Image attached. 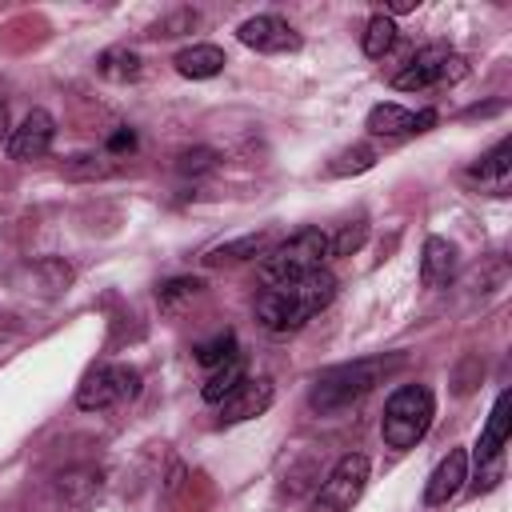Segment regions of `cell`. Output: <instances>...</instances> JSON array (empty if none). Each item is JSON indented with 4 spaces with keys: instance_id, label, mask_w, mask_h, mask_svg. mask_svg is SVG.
<instances>
[{
    "instance_id": "1",
    "label": "cell",
    "mask_w": 512,
    "mask_h": 512,
    "mask_svg": "<svg viewBox=\"0 0 512 512\" xmlns=\"http://www.w3.org/2000/svg\"><path fill=\"white\" fill-rule=\"evenodd\" d=\"M336 296V276L328 268L320 272H308L300 280H288V284H272L256 296V320L268 328V332H296L304 328L316 312H324Z\"/></svg>"
},
{
    "instance_id": "2",
    "label": "cell",
    "mask_w": 512,
    "mask_h": 512,
    "mask_svg": "<svg viewBox=\"0 0 512 512\" xmlns=\"http://www.w3.org/2000/svg\"><path fill=\"white\" fill-rule=\"evenodd\" d=\"M392 368H400V356H364V360L324 368L308 388V408L320 416H336V412L360 404Z\"/></svg>"
},
{
    "instance_id": "3",
    "label": "cell",
    "mask_w": 512,
    "mask_h": 512,
    "mask_svg": "<svg viewBox=\"0 0 512 512\" xmlns=\"http://www.w3.org/2000/svg\"><path fill=\"white\" fill-rule=\"evenodd\" d=\"M436 416V396L428 384H400L388 400H384V416H380V440L396 452L416 448Z\"/></svg>"
},
{
    "instance_id": "4",
    "label": "cell",
    "mask_w": 512,
    "mask_h": 512,
    "mask_svg": "<svg viewBox=\"0 0 512 512\" xmlns=\"http://www.w3.org/2000/svg\"><path fill=\"white\" fill-rule=\"evenodd\" d=\"M328 256H332V252H328V232H320V228H300V232H292L288 240L272 244V248L260 256V280H264V288L300 280V276H308V272H320Z\"/></svg>"
},
{
    "instance_id": "5",
    "label": "cell",
    "mask_w": 512,
    "mask_h": 512,
    "mask_svg": "<svg viewBox=\"0 0 512 512\" xmlns=\"http://www.w3.org/2000/svg\"><path fill=\"white\" fill-rule=\"evenodd\" d=\"M140 392V372L132 364H96L80 388H76V408L80 412H108Z\"/></svg>"
},
{
    "instance_id": "6",
    "label": "cell",
    "mask_w": 512,
    "mask_h": 512,
    "mask_svg": "<svg viewBox=\"0 0 512 512\" xmlns=\"http://www.w3.org/2000/svg\"><path fill=\"white\" fill-rule=\"evenodd\" d=\"M468 72L464 56H456L448 44H428L420 48L416 56L404 60V68L392 76V88L396 92H424L432 84H444V80H460Z\"/></svg>"
},
{
    "instance_id": "7",
    "label": "cell",
    "mask_w": 512,
    "mask_h": 512,
    "mask_svg": "<svg viewBox=\"0 0 512 512\" xmlns=\"http://www.w3.org/2000/svg\"><path fill=\"white\" fill-rule=\"evenodd\" d=\"M364 488H368V456L364 452H344L332 464V472L320 480L312 508L316 512H348L364 496Z\"/></svg>"
},
{
    "instance_id": "8",
    "label": "cell",
    "mask_w": 512,
    "mask_h": 512,
    "mask_svg": "<svg viewBox=\"0 0 512 512\" xmlns=\"http://www.w3.org/2000/svg\"><path fill=\"white\" fill-rule=\"evenodd\" d=\"M236 36H240L244 48L264 52V56H284V52H296V48H300V32H296L284 16H272V12L248 16V20L236 28Z\"/></svg>"
},
{
    "instance_id": "9",
    "label": "cell",
    "mask_w": 512,
    "mask_h": 512,
    "mask_svg": "<svg viewBox=\"0 0 512 512\" xmlns=\"http://www.w3.org/2000/svg\"><path fill=\"white\" fill-rule=\"evenodd\" d=\"M272 380L268 376H244L216 408H220V424H240V420H252V416H264L272 408Z\"/></svg>"
},
{
    "instance_id": "10",
    "label": "cell",
    "mask_w": 512,
    "mask_h": 512,
    "mask_svg": "<svg viewBox=\"0 0 512 512\" xmlns=\"http://www.w3.org/2000/svg\"><path fill=\"white\" fill-rule=\"evenodd\" d=\"M56 140V120L48 108H32L8 136V156L12 160H40Z\"/></svg>"
},
{
    "instance_id": "11",
    "label": "cell",
    "mask_w": 512,
    "mask_h": 512,
    "mask_svg": "<svg viewBox=\"0 0 512 512\" xmlns=\"http://www.w3.org/2000/svg\"><path fill=\"white\" fill-rule=\"evenodd\" d=\"M508 428H512V392L504 388V392L496 396L492 412H488V424H484L480 440H476V468L500 460V452H504V444H508Z\"/></svg>"
},
{
    "instance_id": "12",
    "label": "cell",
    "mask_w": 512,
    "mask_h": 512,
    "mask_svg": "<svg viewBox=\"0 0 512 512\" xmlns=\"http://www.w3.org/2000/svg\"><path fill=\"white\" fill-rule=\"evenodd\" d=\"M468 180H476L484 192L492 196H504L508 184H512V140L504 136L496 148H488L472 168H468Z\"/></svg>"
},
{
    "instance_id": "13",
    "label": "cell",
    "mask_w": 512,
    "mask_h": 512,
    "mask_svg": "<svg viewBox=\"0 0 512 512\" xmlns=\"http://www.w3.org/2000/svg\"><path fill=\"white\" fill-rule=\"evenodd\" d=\"M456 268H460L456 244L444 240V236H428L424 248H420V280H424V288H448Z\"/></svg>"
},
{
    "instance_id": "14",
    "label": "cell",
    "mask_w": 512,
    "mask_h": 512,
    "mask_svg": "<svg viewBox=\"0 0 512 512\" xmlns=\"http://www.w3.org/2000/svg\"><path fill=\"white\" fill-rule=\"evenodd\" d=\"M468 480V452L464 448H448V456L432 468L428 484H424V500L428 504H448Z\"/></svg>"
},
{
    "instance_id": "15",
    "label": "cell",
    "mask_w": 512,
    "mask_h": 512,
    "mask_svg": "<svg viewBox=\"0 0 512 512\" xmlns=\"http://www.w3.org/2000/svg\"><path fill=\"white\" fill-rule=\"evenodd\" d=\"M364 128H368L372 136H384V140L416 136V112H408V108H400V104L384 100V104H372V108H368Z\"/></svg>"
},
{
    "instance_id": "16",
    "label": "cell",
    "mask_w": 512,
    "mask_h": 512,
    "mask_svg": "<svg viewBox=\"0 0 512 512\" xmlns=\"http://www.w3.org/2000/svg\"><path fill=\"white\" fill-rule=\"evenodd\" d=\"M172 64L188 80H208V76H220L228 60H224V48H216V44H192V48H180Z\"/></svg>"
},
{
    "instance_id": "17",
    "label": "cell",
    "mask_w": 512,
    "mask_h": 512,
    "mask_svg": "<svg viewBox=\"0 0 512 512\" xmlns=\"http://www.w3.org/2000/svg\"><path fill=\"white\" fill-rule=\"evenodd\" d=\"M248 372H244V356L236 352V356H228L224 364H216V368H208V376H204V384H200V396L208 400V404H220L240 380H244Z\"/></svg>"
},
{
    "instance_id": "18",
    "label": "cell",
    "mask_w": 512,
    "mask_h": 512,
    "mask_svg": "<svg viewBox=\"0 0 512 512\" xmlns=\"http://www.w3.org/2000/svg\"><path fill=\"white\" fill-rule=\"evenodd\" d=\"M268 252V236H240V240H228V244H216V248H208L200 260L208 264V268H216V264H236V260H248V256H264Z\"/></svg>"
},
{
    "instance_id": "19",
    "label": "cell",
    "mask_w": 512,
    "mask_h": 512,
    "mask_svg": "<svg viewBox=\"0 0 512 512\" xmlns=\"http://www.w3.org/2000/svg\"><path fill=\"white\" fill-rule=\"evenodd\" d=\"M96 72H100L104 80L124 84V80H136L144 68H140V56H136L132 48H104V52L96 56Z\"/></svg>"
},
{
    "instance_id": "20",
    "label": "cell",
    "mask_w": 512,
    "mask_h": 512,
    "mask_svg": "<svg viewBox=\"0 0 512 512\" xmlns=\"http://www.w3.org/2000/svg\"><path fill=\"white\" fill-rule=\"evenodd\" d=\"M360 44H364V56H368V60H384V56L392 52V44H396V20L384 16V12H376V16L368 20Z\"/></svg>"
},
{
    "instance_id": "21",
    "label": "cell",
    "mask_w": 512,
    "mask_h": 512,
    "mask_svg": "<svg viewBox=\"0 0 512 512\" xmlns=\"http://www.w3.org/2000/svg\"><path fill=\"white\" fill-rule=\"evenodd\" d=\"M376 164V148L372 144H352V148H344L332 164H328V172L332 176H356V172H368Z\"/></svg>"
},
{
    "instance_id": "22",
    "label": "cell",
    "mask_w": 512,
    "mask_h": 512,
    "mask_svg": "<svg viewBox=\"0 0 512 512\" xmlns=\"http://www.w3.org/2000/svg\"><path fill=\"white\" fill-rule=\"evenodd\" d=\"M204 292V284L200 280H192V276H176V280H168V284H160V292H156V300H160V308L164 312H176L180 304H188V300H196Z\"/></svg>"
},
{
    "instance_id": "23",
    "label": "cell",
    "mask_w": 512,
    "mask_h": 512,
    "mask_svg": "<svg viewBox=\"0 0 512 512\" xmlns=\"http://www.w3.org/2000/svg\"><path fill=\"white\" fill-rule=\"evenodd\" d=\"M120 172V164H112V156H76L68 168H64V176L68 180H100V176H116Z\"/></svg>"
},
{
    "instance_id": "24",
    "label": "cell",
    "mask_w": 512,
    "mask_h": 512,
    "mask_svg": "<svg viewBox=\"0 0 512 512\" xmlns=\"http://www.w3.org/2000/svg\"><path fill=\"white\" fill-rule=\"evenodd\" d=\"M228 356H236V336H232V332H216L212 340L196 344V360H200L204 368H216V364H224Z\"/></svg>"
},
{
    "instance_id": "25",
    "label": "cell",
    "mask_w": 512,
    "mask_h": 512,
    "mask_svg": "<svg viewBox=\"0 0 512 512\" xmlns=\"http://www.w3.org/2000/svg\"><path fill=\"white\" fill-rule=\"evenodd\" d=\"M364 240H368V224L356 220V224H344L336 236H328V252L332 256H352V252H360Z\"/></svg>"
},
{
    "instance_id": "26",
    "label": "cell",
    "mask_w": 512,
    "mask_h": 512,
    "mask_svg": "<svg viewBox=\"0 0 512 512\" xmlns=\"http://www.w3.org/2000/svg\"><path fill=\"white\" fill-rule=\"evenodd\" d=\"M184 176H200V172H212L216 168V152H208V148H192V152H184L180 156V164H176Z\"/></svg>"
},
{
    "instance_id": "27",
    "label": "cell",
    "mask_w": 512,
    "mask_h": 512,
    "mask_svg": "<svg viewBox=\"0 0 512 512\" xmlns=\"http://www.w3.org/2000/svg\"><path fill=\"white\" fill-rule=\"evenodd\" d=\"M132 148H136V132H132V128H120V132H112V136H108V152H112V156L132 152Z\"/></svg>"
},
{
    "instance_id": "28",
    "label": "cell",
    "mask_w": 512,
    "mask_h": 512,
    "mask_svg": "<svg viewBox=\"0 0 512 512\" xmlns=\"http://www.w3.org/2000/svg\"><path fill=\"white\" fill-rule=\"evenodd\" d=\"M8 136H12V124H8V104L0 100V144H8Z\"/></svg>"
}]
</instances>
